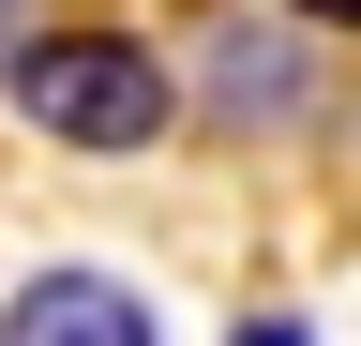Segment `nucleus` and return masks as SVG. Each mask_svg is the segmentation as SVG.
<instances>
[{
    "mask_svg": "<svg viewBox=\"0 0 361 346\" xmlns=\"http://www.w3.org/2000/svg\"><path fill=\"white\" fill-rule=\"evenodd\" d=\"M30 30H45V16H30V0H0V61H16V46H30Z\"/></svg>",
    "mask_w": 361,
    "mask_h": 346,
    "instance_id": "423d86ee",
    "label": "nucleus"
},
{
    "mask_svg": "<svg viewBox=\"0 0 361 346\" xmlns=\"http://www.w3.org/2000/svg\"><path fill=\"white\" fill-rule=\"evenodd\" d=\"M286 16H301V30H361V0H286Z\"/></svg>",
    "mask_w": 361,
    "mask_h": 346,
    "instance_id": "39448f33",
    "label": "nucleus"
},
{
    "mask_svg": "<svg viewBox=\"0 0 361 346\" xmlns=\"http://www.w3.org/2000/svg\"><path fill=\"white\" fill-rule=\"evenodd\" d=\"M0 346H166V316H151V286H121V271H90V256H61V271H16Z\"/></svg>",
    "mask_w": 361,
    "mask_h": 346,
    "instance_id": "7ed1b4c3",
    "label": "nucleus"
},
{
    "mask_svg": "<svg viewBox=\"0 0 361 346\" xmlns=\"http://www.w3.org/2000/svg\"><path fill=\"white\" fill-rule=\"evenodd\" d=\"M180 106L196 121H226L241 151H271V136H301L316 106V30L286 16V0H226V16H196V61H180Z\"/></svg>",
    "mask_w": 361,
    "mask_h": 346,
    "instance_id": "f03ea898",
    "label": "nucleus"
},
{
    "mask_svg": "<svg viewBox=\"0 0 361 346\" xmlns=\"http://www.w3.org/2000/svg\"><path fill=\"white\" fill-rule=\"evenodd\" d=\"M0 106H16L45 151H75V166H135V151L180 136V61L151 30H121V16H45L30 46L0 61Z\"/></svg>",
    "mask_w": 361,
    "mask_h": 346,
    "instance_id": "f257e3e1",
    "label": "nucleus"
},
{
    "mask_svg": "<svg viewBox=\"0 0 361 346\" xmlns=\"http://www.w3.org/2000/svg\"><path fill=\"white\" fill-rule=\"evenodd\" d=\"M226 346H316V316H241Z\"/></svg>",
    "mask_w": 361,
    "mask_h": 346,
    "instance_id": "20e7f679",
    "label": "nucleus"
}]
</instances>
